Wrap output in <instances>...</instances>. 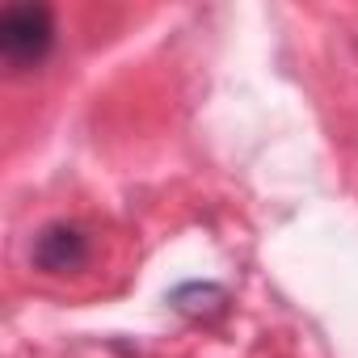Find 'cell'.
<instances>
[{
	"label": "cell",
	"instance_id": "6da1fadb",
	"mask_svg": "<svg viewBox=\"0 0 358 358\" xmlns=\"http://www.w3.org/2000/svg\"><path fill=\"white\" fill-rule=\"evenodd\" d=\"M55 47V17L47 5H9L0 13V51L13 68H38Z\"/></svg>",
	"mask_w": 358,
	"mask_h": 358
},
{
	"label": "cell",
	"instance_id": "7a4b0ae2",
	"mask_svg": "<svg viewBox=\"0 0 358 358\" xmlns=\"http://www.w3.org/2000/svg\"><path fill=\"white\" fill-rule=\"evenodd\" d=\"M89 262V236L76 224H51L34 241V266L47 274H68Z\"/></svg>",
	"mask_w": 358,
	"mask_h": 358
}]
</instances>
